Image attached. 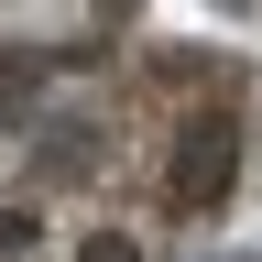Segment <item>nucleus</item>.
Segmentation results:
<instances>
[]
</instances>
